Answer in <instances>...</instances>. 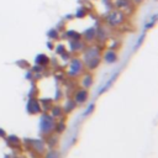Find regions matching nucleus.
I'll return each mask as SVG.
<instances>
[{"instance_id": "obj_1", "label": "nucleus", "mask_w": 158, "mask_h": 158, "mask_svg": "<svg viewBox=\"0 0 158 158\" xmlns=\"http://www.w3.org/2000/svg\"><path fill=\"white\" fill-rule=\"evenodd\" d=\"M84 60L90 69H95L100 63V51L96 47H91L85 51L84 53Z\"/></svg>"}, {"instance_id": "obj_2", "label": "nucleus", "mask_w": 158, "mask_h": 158, "mask_svg": "<svg viewBox=\"0 0 158 158\" xmlns=\"http://www.w3.org/2000/svg\"><path fill=\"white\" fill-rule=\"evenodd\" d=\"M54 118L51 115H42L41 122H40V128L42 133H49L54 128Z\"/></svg>"}, {"instance_id": "obj_3", "label": "nucleus", "mask_w": 158, "mask_h": 158, "mask_svg": "<svg viewBox=\"0 0 158 158\" xmlns=\"http://www.w3.org/2000/svg\"><path fill=\"white\" fill-rule=\"evenodd\" d=\"M81 70H83V62L79 58H73L68 68V74L70 77H77L81 73Z\"/></svg>"}, {"instance_id": "obj_4", "label": "nucleus", "mask_w": 158, "mask_h": 158, "mask_svg": "<svg viewBox=\"0 0 158 158\" xmlns=\"http://www.w3.org/2000/svg\"><path fill=\"white\" fill-rule=\"evenodd\" d=\"M125 16L122 11H112L106 16V22L111 26H117L120 23H122Z\"/></svg>"}, {"instance_id": "obj_5", "label": "nucleus", "mask_w": 158, "mask_h": 158, "mask_svg": "<svg viewBox=\"0 0 158 158\" xmlns=\"http://www.w3.org/2000/svg\"><path fill=\"white\" fill-rule=\"evenodd\" d=\"M74 99H75V102H78V104H84V102L86 101V99H88V91H86L85 89L78 90L77 94H75V96H74Z\"/></svg>"}, {"instance_id": "obj_6", "label": "nucleus", "mask_w": 158, "mask_h": 158, "mask_svg": "<svg viewBox=\"0 0 158 158\" xmlns=\"http://www.w3.org/2000/svg\"><path fill=\"white\" fill-rule=\"evenodd\" d=\"M104 59H105V62H106V63H115V62L117 60V54H116V52H115V51L109 49V51L105 53Z\"/></svg>"}, {"instance_id": "obj_7", "label": "nucleus", "mask_w": 158, "mask_h": 158, "mask_svg": "<svg viewBox=\"0 0 158 158\" xmlns=\"http://www.w3.org/2000/svg\"><path fill=\"white\" fill-rule=\"evenodd\" d=\"M95 30L94 28H89V30H86L85 31V33H84V36H85V38L89 41V40H93L94 38V36H95Z\"/></svg>"}, {"instance_id": "obj_8", "label": "nucleus", "mask_w": 158, "mask_h": 158, "mask_svg": "<svg viewBox=\"0 0 158 158\" xmlns=\"http://www.w3.org/2000/svg\"><path fill=\"white\" fill-rule=\"evenodd\" d=\"M83 85L85 86V88H89L90 85H91V83H93V78H91V75H86L84 79H83Z\"/></svg>"}, {"instance_id": "obj_9", "label": "nucleus", "mask_w": 158, "mask_h": 158, "mask_svg": "<svg viewBox=\"0 0 158 158\" xmlns=\"http://www.w3.org/2000/svg\"><path fill=\"white\" fill-rule=\"evenodd\" d=\"M36 62H37L38 64H47V63H48V58H47L44 54H41V56L37 57Z\"/></svg>"}, {"instance_id": "obj_10", "label": "nucleus", "mask_w": 158, "mask_h": 158, "mask_svg": "<svg viewBox=\"0 0 158 158\" xmlns=\"http://www.w3.org/2000/svg\"><path fill=\"white\" fill-rule=\"evenodd\" d=\"M117 2H118L117 4L118 6H127L128 5V0H118Z\"/></svg>"}, {"instance_id": "obj_11", "label": "nucleus", "mask_w": 158, "mask_h": 158, "mask_svg": "<svg viewBox=\"0 0 158 158\" xmlns=\"http://www.w3.org/2000/svg\"><path fill=\"white\" fill-rule=\"evenodd\" d=\"M57 157H58V153H56V152H52L48 154V158H57Z\"/></svg>"}]
</instances>
